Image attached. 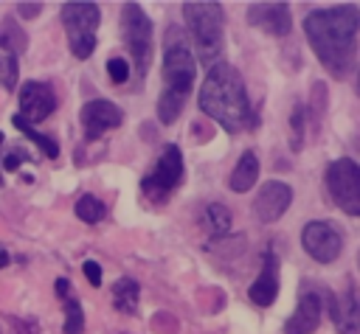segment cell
I'll return each mask as SVG.
<instances>
[{"instance_id": "obj_23", "label": "cell", "mask_w": 360, "mask_h": 334, "mask_svg": "<svg viewBox=\"0 0 360 334\" xmlns=\"http://www.w3.org/2000/svg\"><path fill=\"white\" fill-rule=\"evenodd\" d=\"M205 222H208V227H211L214 236H222V233L231 230V211H228L225 205L214 202V205H208V211H205Z\"/></svg>"}, {"instance_id": "obj_20", "label": "cell", "mask_w": 360, "mask_h": 334, "mask_svg": "<svg viewBox=\"0 0 360 334\" xmlns=\"http://www.w3.org/2000/svg\"><path fill=\"white\" fill-rule=\"evenodd\" d=\"M11 123H14V126H17L22 135H28V138H31V140H34V143H37V146H39V149L48 154V157H56V154H59V143H56L53 138L42 135V132H37V129H34V126H31V123L22 118V115H14V118H11Z\"/></svg>"}, {"instance_id": "obj_22", "label": "cell", "mask_w": 360, "mask_h": 334, "mask_svg": "<svg viewBox=\"0 0 360 334\" xmlns=\"http://www.w3.org/2000/svg\"><path fill=\"white\" fill-rule=\"evenodd\" d=\"M104 213H107L104 202H101V199H96V196H90V194H84V196L76 202V216H79L82 222L96 225V222H101V219H104Z\"/></svg>"}, {"instance_id": "obj_24", "label": "cell", "mask_w": 360, "mask_h": 334, "mask_svg": "<svg viewBox=\"0 0 360 334\" xmlns=\"http://www.w3.org/2000/svg\"><path fill=\"white\" fill-rule=\"evenodd\" d=\"M84 331V312L79 300H70L65 306V334H82Z\"/></svg>"}, {"instance_id": "obj_21", "label": "cell", "mask_w": 360, "mask_h": 334, "mask_svg": "<svg viewBox=\"0 0 360 334\" xmlns=\"http://www.w3.org/2000/svg\"><path fill=\"white\" fill-rule=\"evenodd\" d=\"M180 109H183V98L177 93L163 90L158 95V118H160V123H174L177 115H180Z\"/></svg>"}, {"instance_id": "obj_3", "label": "cell", "mask_w": 360, "mask_h": 334, "mask_svg": "<svg viewBox=\"0 0 360 334\" xmlns=\"http://www.w3.org/2000/svg\"><path fill=\"white\" fill-rule=\"evenodd\" d=\"M183 14H186V22H188V31L194 36L200 59L214 65L225 48L222 6L214 0H188V3H183Z\"/></svg>"}, {"instance_id": "obj_2", "label": "cell", "mask_w": 360, "mask_h": 334, "mask_svg": "<svg viewBox=\"0 0 360 334\" xmlns=\"http://www.w3.org/2000/svg\"><path fill=\"white\" fill-rule=\"evenodd\" d=\"M200 109L228 132H239L256 121L248 101L245 81L236 73V67H231L228 62H217L208 70L200 90Z\"/></svg>"}, {"instance_id": "obj_27", "label": "cell", "mask_w": 360, "mask_h": 334, "mask_svg": "<svg viewBox=\"0 0 360 334\" xmlns=\"http://www.w3.org/2000/svg\"><path fill=\"white\" fill-rule=\"evenodd\" d=\"M107 73H110L112 84H124V81L129 79V65H127V59H121V56L107 59Z\"/></svg>"}, {"instance_id": "obj_33", "label": "cell", "mask_w": 360, "mask_h": 334, "mask_svg": "<svg viewBox=\"0 0 360 334\" xmlns=\"http://www.w3.org/2000/svg\"><path fill=\"white\" fill-rule=\"evenodd\" d=\"M8 264V253L6 250H0V267H6Z\"/></svg>"}, {"instance_id": "obj_14", "label": "cell", "mask_w": 360, "mask_h": 334, "mask_svg": "<svg viewBox=\"0 0 360 334\" xmlns=\"http://www.w3.org/2000/svg\"><path fill=\"white\" fill-rule=\"evenodd\" d=\"M79 118H82L84 135H87L90 140H93V138H98V135H104L107 129H115V126H121V121H124L121 109H118L112 101H104V98L87 101V104L82 107Z\"/></svg>"}, {"instance_id": "obj_8", "label": "cell", "mask_w": 360, "mask_h": 334, "mask_svg": "<svg viewBox=\"0 0 360 334\" xmlns=\"http://www.w3.org/2000/svg\"><path fill=\"white\" fill-rule=\"evenodd\" d=\"M323 298H326L323 286H315V283L301 286L298 306H295L292 317L284 323V334H312L323 317Z\"/></svg>"}, {"instance_id": "obj_35", "label": "cell", "mask_w": 360, "mask_h": 334, "mask_svg": "<svg viewBox=\"0 0 360 334\" xmlns=\"http://www.w3.org/2000/svg\"><path fill=\"white\" fill-rule=\"evenodd\" d=\"M0 146H3V135H0ZM0 185H3V177H0Z\"/></svg>"}, {"instance_id": "obj_5", "label": "cell", "mask_w": 360, "mask_h": 334, "mask_svg": "<svg viewBox=\"0 0 360 334\" xmlns=\"http://www.w3.org/2000/svg\"><path fill=\"white\" fill-rule=\"evenodd\" d=\"M98 6L96 3H82V0H73V3H65L62 6V22H65V31H68V42H70V51L76 59H87L96 48V28H98Z\"/></svg>"}, {"instance_id": "obj_29", "label": "cell", "mask_w": 360, "mask_h": 334, "mask_svg": "<svg viewBox=\"0 0 360 334\" xmlns=\"http://www.w3.org/2000/svg\"><path fill=\"white\" fill-rule=\"evenodd\" d=\"M11 326H14V334H37L34 320H17V317H11Z\"/></svg>"}, {"instance_id": "obj_32", "label": "cell", "mask_w": 360, "mask_h": 334, "mask_svg": "<svg viewBox=\"0 0 360 334\" xmlns=\"http://www.w3.org/2000/svg\"><path fill=\"white\" fill-rule=\"evenodd\" d=\"M56 295H59V298H68V295H70V281H68V278H59V281H56Z\"/></svg>"}, {"instance_id": "obj_7", "label": "cell", "mask_w": 360, "mask_h": 334, "mask_svg": "<svg viewBox=\"0 0 360 334\" xmlns=\"http://www.w3.org/2000/svg\"><path fill=\"white\" fill-rule=\"evenodd\" d=\"M121 36L129 48V53L138 62V73L143 76L152 59V22L143 14V8L138 3H127L124 14H121Z\"/></svg>"}, {"instance_id": "obj_25", "label": "cell", "mask_w": 360, "mask_h": 334, "mask_svg": "<svg viewBox=\"0 0 360 334\" xmlns=\"http://www.w3.org/2000/svg\"><path fill=\"white\" fill-rule=\"evenodd\" d=\"M290 143H292V152H298L304 146V104L292 107V115H290Z\"/></svg>"}, {"instance_id": "obj_18", "label": "cell", "mask_w": 360, "mask_h": 334, "mask_svg": "<svg viewBox=\"0 0 360 334\" xmlns=\"http://www.w3.org/2000/svg\"><path fill=\"white\" fill-rule=\"evenodd\" d=\"M112 300L124 314H135V303H138V283L132 278H118L112 283Z\"/></svg>"}, {"instance_id": "obj_26", "label": "cell", "mask_w": 360, "mask_h": 334, "mask_svg": "<svg viewBox=\"0 0 360 334\" xmlns=\"http://www.w3.org/2000/svg\"><path fill=\"white\" fill-rule=\"evenodd\" d=\"M0 81L6 90H14V81H17V56H3L0 59Z\"/></svg>"}, {"instance_id": "obj_19", "label": "cell", "mask_w": 360, "mask_h": 334, "mask_svg": "<svg viewBox=\"0 0 360 334\" xmlns=\"http://www.w3.org/2000/svg\"><path fill=\"white\" fill-rule=\"evenodd\" d=\"M25 48H28L25 34L17 28L14 20H6V22L0 25V51H6L8 56H17V53H22Z\"/></svg>"}, {"instance_id": "obj_16", "label": "cell", "mask_w": 360, "mask_h": 334, "mask_svg": "<svg viewBox=\"0 0 360 334\" xmlns=\"http://www.w3.org/2000/svg\"><path fill=\"white\" fill-rule=\"evenodd\" d=\"M248 295H250V300H253L256 306H270V303L276 300V295H278V258H276L273 253L264 255L262 272H259L256 281L250 283Z\"/></svg>"}, {"instance_id": "obj_30", "label": "cell", "mask_w": 360, "mask_h": 334, "mask_svg": "<svg viewBox=\"0 0 360 334\" xmlns=\"http://www.w3.org/2000/svg\"><path fill=\"white\" fill-rule=\"evenodd\" d=\"M39 8H42L39 3H20V6H17V11H20L22 17H37V14H39Z\"/></svg>"}, {"instance_id": "obj_12", "label": "cell", "mask_w": 360, "mask_h": 334, "mask_svg": "<svg viewBox=\"0 0 360 334\" xmlns=\"http://www.w3.org/2000/svg\"><path fill=\"white\" fill-rule=\"evenodd\" d=\"M56 109V95L45 81H25L20 90V115L28 123L45 121Z\"/></svg>"}, {"instance_id": "obj_9", "label": "cell", "mask_w": 360, "mask_h": 334, "mask_svg": "<svg viewBox=\"0 0 360 334\" xmlns=\"http://www.w3.org/2000/svg\"><path fill=\"white\" fill-rule=\"evenodd\" d=\"M301 244H304V250H307L315 261H321V264L335 261V258L340 255V250H343L340 230H338L332 222H309V225H304V230H301Z\"/></svg>"}, {"instance_id": "obj_36", "label": "cell", "mask_w": 360, "mask_h": 334, "mask_svg": "<svg viewBox=\"0 0 360 334\" xmlns=\"http://www.w3.org/2000/svg\"><path fill=\"white\" fill-rule=\"evenodd\" d=\"M357 267H360V253H357Z\"/></svg>"}, {"instance_id": "obj_15", "label": "cell", "mask_w": 360, "mask_h": 334, "mask_svg": "<svg viewBox=\"0 0 360 334\" xmlns=\"http://www.w3.org/2000/svg\"><path fill=\"white\" fill-rule=\"evenodd\" d=\"M329 317L340 334H360V289H357V283L346 281V289L335 300V309L329 312Z\"/></svg>"}, {"instance_id": "obj_6", "label": "cell", "mask_w": 360, "mask_h": 334, "mask_svg": "<svg viewBox=\"0 0 360 334\" xmlns=\"http://www.w3.org/2000/svg\"><path fill=\"white\" fill-rule=\"evenodd\" d=\"M326 191L343 213L360 216V166L352 157H340L326 168Z\"/></svg>"}, {"instance_id": "obj_1", "label": "cell", "mask_w": 360, "mask_h": 334, "mask_svg": "<svg viewBox=\"0 0 360 334\" xmlns=\"http://www.w3.org/2000/svg\"><path fill=\"white\" fill-rule=\"evenodd\" d=\"M357 31H360V8L357 6H335L318 8L307 14L304 34L321 59V65L335 76L346 79L357 53Z\"/></svg>"}, {"instance_id": "obj_10", "label": "cell", "mask_w": 360, "mask_h": 334, "mask_svg": "<svg viewBox=\"0 0 360 334\" xmlns=\"http://www.w3.org/2000/svg\"><path fill=\"white\" fill-rule=\"evenodd\" d=\"M183 180V157H180V149L177 146H166L155 171L143 180V191L152 196V199H163L169 191L177 188V182Z\"/></svg>"}, {"instance_id": "obj_13", "label": "cell", "mask_w": 360, "mask_h": 334, "mask_svg": "<svg viewBox=\"0 0 360 334\" xmlns=\"http://www.w3.org/2000/svg\"><path fill=\"white\" fill-rule=\"evenodd\" d=\"M292 202V188L281 180H270L259 188L256 199H253V213L259 222H276Z\"/></svg>"}, {"instance_id": "obj_17", "label": "cell", "mask_w": 360, "mask_h": 334, "mask_svg": "<svg viewBox=\"0 0 360 334\" xmlns=\"http://www.w3.org/2000/svg\"><path fill=\"white\" fill-rule=\"evenodd\" d=\"M256 180H259V157L253 152H245L239 157L236 168L231 171V180L228 182H231L233 191H250L256 185Z\"/></svg>"}, {"instance_id": "obj_4", "label": "cell", "mask_w": 360, "mask_h": 334, "mask_svg": "<svg viewBox=\"0 0 360 334\" xmlns=\"http://www.w3.org/2000/svg\"><path fill=\"white\" fill-rule=\"evenodd\" d=\"M163 81L166 90L177 93L180 98H186L194 84V59L183 34L174 25L163 36Z\"/></svg>"}, {"instance_id": "obj_28", "label": "cell", "mask_w": 360, "mask_h": 334, "mask_svg": "<svg viewBox=\"0 0 360 334\" xmlns=\"http://www.w3.org/2000/svg\"><path fill=\"white\" fill-rule=\"evenodd\" d=\"M82 272H84V278L90 281V286H101V267H98L96 261H84Z\"/></svg>"}, {"instance_id": "obj_31", "label": "cell", "mask_w": 360, "mask_h": 334, "mask_svg": "<svg viewBox=\"0 0 360 334\" xmlns=\"http://www.w3.org/2000/svg\"><path fill=\"white\" fill-rule=\"evenodd\" d=\"M3 168L6 171H17L20 168V152H8L6 160H3Z\"/></svg>"}, {"instance_id": "obj_11", "label": "cell", "mask_w": 360, "mask_h": 334, "mask_svg": "<svg viewBox=\"0 0 360 334\" xmlns=\"http://www.w3.org/2000/svg\"><path fill=\"white\" fill-rule=\"evenodd\" d=\"M248 22L270 36H287L292 28L287 3H250L248 6Z\"/></svg>"}, {"instance_id": "obj_34", "label": "cell", "mask_w": 360, "mask_h": 334, "mask_svg": "<svg viewBox=\"0 0 360 334\" xmlns=\"http://www.w3.org/2000/svg\"><path fill=\"white\" fill-rule=\"evenodd\" d=\"M354 90L360 93V67H357V84H354Z\"/></svg>"}]
</instances>
